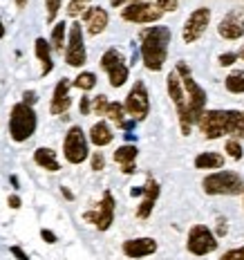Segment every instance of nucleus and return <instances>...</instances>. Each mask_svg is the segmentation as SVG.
<instances>
[{"mask_svg": "<svg viewBox=\"0 0 244 260\" xmlns=\"http://www.w3.org/2000/svg\"><path fill=\"white\" fill-rule=\"evenodd\" d=\"M197 128L206 139H244V112L242 110H204L197 119Z\"/></svg>", "mask_w": 244, "mask_h": 260, "instance_id": "1", "label": "nucleus"}, {"mask_svg": "<svg viewBox=\"0 0 244 260\" xmlns=\"http://www.w3.org/2000/svg\"><path fill=\"white\" fill-rule=\"evenodd\" d=\"M172 41V31L166 25H153L146 27L139 34V54H142V61L146 65V70L150 72H161L168 58V47Z\"/></svg>", "mask_w": 244, "mask_h": 260, "instance_id": "2", "label": "nucleus"}, {"mask_svg": "<svg viewBox=\"0 0 244 260\" xmlns=\"http://www.w3.org/2000/svg\"><path fill=\"white\" fill-rule=\"evenodd\" d=\"M177 77L182 81V88H184V94H186V101H188V110H191V117L193 121L197 123V119L202 117V112L206 110V101H208V94L202 85L195 81L191 68H188L186 61H180L175 68Z\"/></svg>", "mask_w": 244, "mask_h": 260, "instance_id": "3", "label": "nucleus"}, {"mask_svg": "<svg viewBox=\"0 0 244 260\" xmlns=\"http://www.w3.org/2000/svg\"><path fill=\"white\" fill-rule=\"evenodd\" d=\"M36 128H39V117H36V110L27 104H16L9 112V137L14 139L16 144H23L29 137H34Z\"/></svg>", "mask_w": 244, "mask_h": 260, "instance_id": "4", "label": "nucleus"}, {"mask_svg": "<svg viewBox=\"0 0 244 260\" xmlns=\"http://www.w3.org/2000/svg\"><path fill=\"white\" fill-rule=\"evenodd\" d=\"M206 195H242L244 180L235 171H215L202 180Z\"/></svg>", "mask_w": 244, "mask_h": 260, "instance_id": "5", "label": "nucleus"}, {"mask_svg": "<svg viewBox=\"0 0 244 260\" xmlns=\"http://www.w3.org/2000/svg\"><path fill=\"white\" fill-rule=\"evenodd\" d=\"M166 90H168V96L172 99L175 104V110H177V117H180V130L184 137L191 135V130L195 126L193 117H191V110H188V101H186V94H184V88H182V81L177 77V72L172 70L166 79Z\"/></svg>", "mask_w": 244, "mask_h": 260, "instance_id": "6", "label": "nucleus"}, {"mask_svg": "<svg viewBox=\"0 0 244 260\" xmlns=\"http://www.w3.org/2000/svg\"><path fill=\"white\" fill-rule=\"evenodd\" d=\"M63 157L69 161V164H74V166L83 164V161L90 157L88 135L83 133V128H81V126H72L67 133H65V139H63Z\"/></svg>", "mask_w": 244, "mask_h": 260, "instance_id": "7", "label": "nucleus"}, {"mask_svg": "<svg viewBox=\"0 0 244 260\" xmlns=\"http://www.w3.org/2000/svg\"><path fill=\"white\" fill-rule=\"evenodd\" d=\"M101 70L108 74V81H110L112 88H121V85H126V81L130 77V68H128L126 58H123V54L119 50H115V47H110V50L103 52Z\"/></svg>", "mask_w": 244, "mask_h": 260, "instance_id": "8", "label": "nucleus"}, {"mask_svg": "<svg viewBox=\"0 0 244 260\" xmlns=\"http://www.w3.org/2000/svg\"><path fill=\"white\" fill-rule=\"evenodd\" d=\"M65 63L69 68H83L88 63V52H85L83 41V27L81 23H72L67 27V41H65Z\"/></svg>", "mask_w": 244, "mask_h": 260, "instance_id": "9", "label": "nucleus"}, {"mask_svg": "<svg viewBox=\"0 0 244 260\" xmlns=\"http://www.w3.org/2000/svg\"><path fill=\"white\" fill-rule=\"evenodd\" d=\"M123 110L126 115H130L134 121H144L150 115V96L148 88H146L144 81H134V85L130 88L126 101H123Z\"/></svg>", "mask_w": 244, "mask_h": 260, "instance_id": "10", "label": "nucleus"}, {"mask_svg": "<svg viewBox=\"0 0 244 260\" xmlns=\"http://www.w3.org/2000/svg\"><path fill=\"white\" fill-rule=\"evenodd\" d=\"M115 209H117V202H115L112 191H103L99 207L92 209V211H85L83 220L90 222V224H94L99 231H108L112 224H115Z\"/></svg>", "mask_w": 244, "mask_h": 260, "instance_id": "11", "label": "nucleus"}, {"mask_svg": "<svg viewBox=\"0 0 244 260\" xmlns=\"http://www.w3.org/2000/svg\"><path fill=\"white\" fill-rule=\"evenodd\" d=\"M164 12L157 9V5H150L146 0H139V3H128L126 7L121 9V18L126 23H134V25H153L159 23Z\"/></svg>", "mask_w": 244, "mask_h": 260, "instance_id": "12", "label": "nucleus"}, {"mask_svg": "<svg viewBox=\"0 0 244 260\" xmlns=\"http://www.w3.org/2000/svg\"><path fill=\"white\" fill-rule=\"evenodd\" d=\"M218 247H220L218 238H215V234L206 224H195L193 229L188 231L186 249L193 256H208V253H213Z\"/></svg>", "mask_w": 244, "mask_h": 260, "instance_id": "13", "label": "nucleus"}, {"mask_svg": "<svg viewBox=\"0 0 244 260\" xmlns=\"http://www.w3.org/2000/svg\"><path fill=\"white\" fill-rule=\"evenodd\" d=\"M211 9L208 7H197L195 12L186 18V23H184V29H182V39L186 45H193V43H197L199 39L204 36V31L208 29L211 25Z\"/></svg>", "mask_w": 244, "mask_h": 260, "instance_id": "14", "label": "nucleus"}, {"mask_svg": "<svg viewBox=\"0 0 244 260\" xmlns=\"http://www.w3.org/2000/svg\"><path fill=\"white\" fill-rule=\"evenodd\" d=\"M218 34L224 41H240L244 36V9L229 12L218 25Z\"/></svg>", "mask_w": 244, "mask_h": 260, "instance_id": "15", "label": "nucleus"}, {"mask_svg": "<svg viewBox=\"0 0 244 260\" xmlns=\"http://www.w3.org/2000/svg\"><path fill=\"white\" fill-rule=\"evenodd\" d=\"M121 251L126 258L132 260H142L157 253V240L155 238H132V240H126L121 245Z\"/></svg>", "mask_w": 244, "mask_h": 260, "instance_id": "16", "label": "nucleus"}, {"mask_svg": "<svg viewBox=\"0 0 244 260\" xmlns=\"http://www.w3.org/2000/svg\"><path fill=\"white\" fill-rule=\"evenodd\" d=\"M144 193H142V204L137 207V218L139 220H148L150 215H153V209L157 204V198H159V182L155 180L153 175H148V180L144 184Z\"/></svg>", "mask_w": 244, "mask_h": 260, "instance_id": "17", "label": "nucleus"}, {"mask_svg": "<svg viewBox=\"0 0 244 260\" xmlns=\"http://www.w3.org/2000/svg\"><path fill=\"white\" fill-rule=\"evenodd\" d=\"M69 88H72V81L69 79H61L56 83V88L52 92V101H50V112L54 117H65L72 106V99H69Z\"/></svg>", "mask_w": 244, "mask_h": 260, "instance_id": "18", "label": "nucleus"}, {"mask_svg": "<svg viewBox=\"0 0 244 260\" xmlns=\"http://www.w3.org/2000/svg\"><path fill=\"white\" fill-rule=\"evenodd\" d=\"M81 18H83L85 31H88L90 36L103 34L108 23H110V16H108V12L103 7H88L83 14H81Z\"/></svg>", "mask_w": 244, "mask_h": 260, "instance_id": "19", "label": "nucleus"}, {"mask_svg": "<svg viewBox=\"0 0 244 260\" xmlns=\"http://www.w3.org/2000/svg\"><path fill=\"white\" fill-rule=\"evenodd\" d=\"M112 139H115V133H112L108 121H96L88 133V142H92L96 148H103V146L112 144Z\"/></svg>", "mask_w": 244, "mask_h": 260, "instance_id": "20", "label": "nucleus"}, {"mask_svg": "<svg viewBox=\"0 0 244 260\" xmlns=\"http://www.w3.org/2000/svg\"><path fill=\"white\" fill-rule=\"evenodd\" d=\"M34 52H36V58L43 63L41 77H47V74L54 70V58H52V45H50V41L36 39L34 41Z\"/></svg>", "mask_w": 244, "mask_h": 260, "instance_id": "21", "label": "nucleus"}, {"mask_svg": "<svg viewBox=\"0 0 244 260\" xmlns=\"http://www.w3.org/2000/svg\"><path fill=\"white\" fill-rule=\"evenodd\" d=\"M34 161L41 166V169H45L47 173H58L61 171V164H58V159H56V153H54L52 148H47V146H41V148L34 150Z\"/></svg>", "mask_w": 244, "mask_h": 260, "instance_id": "22", "label": "nucleus"}, {"mask_svg": "<svg viewBox=\"0 0 244 260\" xmlns=\"http://www.w3.org/2000/svg\"><path fill=\"white\" fill-rule=\"evenodd\" d=\"M195 169L197 171H220V169H224V155L213 153V150H208V153H199L197 157H195Z\"/></svg>", "mask_w": 244, "mask_h": 260, "instance_id": "23", "label": "nucleus"}, {"mask_svg": "<svg viewBox=\"0 0 244 260\" xmlns=\"http://www.w3.org/2000/svg\"><path fill=\"white\" fill-rule=\"evenodd\" d=\"M137 155H139L137 146L134 144H123V146H119V148L115 150L112 159H115L119 166H126V164H134V161H137Z\"/></svg>", "mask_w": 244, "mask_h": 260, "instance_id": "24", "label": "nucleus"}, {"mask_svg": "<svg viewBox=\"0 0 244 260\" xmlns=\"http://www.w3.org/2000/svg\"><path fill=\"white\" fill-rule=\"evenodd\" d=\"M65 41H67V23L65 20H58L56 25L52 27V36H50V45L52 52H63L65 50Z\"/></svg>", "mask_w": 244, "mask_h": 260, "instance_id": "25", "label": "nucleus"}, {"mask_svg": "<svg viewBox=\"0 0 244 260\" xmlns=\"http://www.w3.org/2000/svg\"><path fill=\"white\" fill-rule=\"evenodd\" d=\"M224 88L231 94H244V70H235L224 79Z\"/></svg>", "mask_w": 244, "mask_h": 260, "instance_id": "26", "label": "nucleus"}, {"mask_svg": "<svg viewBox=\"0 0 244 260\" xmlns=\"http://www.w3.org/2000/svg\"><path fill=\"white\" fill-rule=\"evenodd\" d=\"M72 88H79L83 92H90L96 88V74L94 72H79V77L72 81Z\"/></svg>", "mask_w": 244, "mask_h": 260, "instance_id": "27", "label": "nucleus"}, {"mask_svg": "<svg viewBox=\"0 0 244 260\" xmlns=\"http://www.w3.org/2000/svg\"><path fill=\"white\" fill-rule=\"evenodd\" d=\"M103 117H108L110 119V121H115L117 126H121L123 121H126V110H123V104H119V101H110V104H108V108H106V115Z\"/></svg>", "mask_w": 244, "mask_h": 260, "instance_id": "28", "label": "nucleus"}, {"mask_svg": "<svg viewBox=\"0 0 244 260\" xmlns=\"http://www.w3.org/2000/svg\"><path fill=\"white\" fill-rule=\"evenodd\" d=\"M90 3L92 0H69V5H67V16L69 18H77V16H81L85 12V9L90 7Z\"/></svg>", "mask_w": 244, "mask_h": 260, "instance_id": "29", "label": "nucleus"}, {"mask_svg": "<svg viewBox=\"0 0 244 260\" xmlns=\"http://www.w3.org/2000/svg\"><path fill=\"white\" fill-rule=\"evenodd\" d=\"M224 150H226V153H229L231 159H235V161H240L242 157H244L242 144L237 142V139H229V142H226V146H224Z\"/></svg>", "mask_w": 244, "mask_h": 260, "instance_id": "30", "label": "nucleus"}, {"mask_svg": "<svg viewBox=\"0 0 244 260\" xmlns=\"http://www.w3.org/2000/svg\"><path fill=\"white\" fill-rule=\"evenodd\" d=\"M108 104H110V101H108V96H106V94L94 96V99H92V112H94L96 117H103V115H106Z\"/></svg>", "mask_w": 244, "mask_h": 260, "instance_id": "31", "label": "nucleus"}, {"mask_svg": "<svg viewBox=\"0 0 244 260\" xmlns=\"http://www.w3.org/2000/svg\"><path fill=\"white\" fill-rule=\"evenodd\" d=\"M63 0H45V9H47V23H54L56 20L58 12H61Z\"/></svg>", "mask_w": 244, "mask_h": 260, "instance_id": "32", "label": "nucleus"}, {"mask_svg": "<svg viewBox=\"0 0 244 260\" xmlns=\"http://www.w3.org/2000/svg\"><path fill=\"white\" fill-rule=\"evenodd\" d=\"M157 9L161 12H177L180 9V0H157Z\"/></svg>", "mask_w": 244, "mask_h": 260, "instance_id": "33", "label": "nucleus"}, {"mask_svg": "<svg viewBox=\"0 0 244 260\" xmlns=\"http://www.w3.org/2000/svg\"><path fill=\"white\" fill-rule=\"evenodd\" d=\"M90 166L94 173H99L106 169V157H103V153H92V159H90Z\"/></svg>", "mask_w": 244, "mask_h": 260, "instance_id": "34", "label": "nucleus"}, {"mask_svg": "<svg viewBox=\"0 0 244 260\" xmlns=\"http://www.w3.org/2000/svg\"><path fill=\"white\" fill-rule=\"evenodd\" d=\"M220 260H244V247L231 249V251H224L220 256Z\"/></svg>", "mask_w": 244, "mask_h": 260, "instance_id": "35", "label": "nucleus"}, {"mask_svg": "<svg viewBox=\"0 0 244 260\" xmlns=\"http://www.w3.org/2000/svg\"><path fill=\"white\" fill-rule=\"evenodd\" d=\"M237 61V52H226V54H220L218 63L222 65V68H229V65H233Z\"/></svg>", "mask_w": 244, "mask_h": 260, "instance_id": "36", "label": "nucleus"}, {"mask_svg": "<svg viewBox=\"0 0 244 260\" xmlns=\"http://www.w3.org/2000/svg\"><path fill=\"white\" fill-rule=\"evenodd\" d=\"M226 234H229V222H226V218H218V231H215V238H224Z\"/></svg>", "mask_w": 244, "mask_h": 260, "instance_id": "37", "label": "nucleus"}, {"mask_svg": "<svg viewBox=\"0 0 244 260\" xmlns=\"http://www.w3.org/2000/svg\"><path fill=\"white\" fill-rule=\"evenodd\" d=\"M79 112H81V115H90V112H92V99H90V96H81Z\"/></svg>", "mask_w": 244, "mask_h": 260, "instance_id": "38", "label": "nucleus"}, {"mask_svg": "<svg viewBox=\"0 0 244 260\" xmlns=\"http://www.w3.org/2000/svg\"><path fill=\"white\" fill-rule=\"evenodd\" d=\"M41 238L47 242V245H56V242H58L56 234H54V231H50V229H41Z\"/></svg>", "mask_w": 244, "mask_h": 260, "instance_id": "39", "label": "nucleus"}, {"mask_svg": "<svg viewBox=\"0 0 244 260\" xmlns=\"http://www.w3.org/2000/svg\"><path fill=\"white\" fill-rule=\"evenodd\" d=\"M9 253H12V256H14L16 260H29V256H27V253H25V251H23V249H20L18 245L9 247Z\"/></svg>", "mask_w": 244, "mask_h": 260, "instance_id": "40", "label": "nucleus"}, {"mask_svg": "<svg viewBox=\"0 0 244 260\" xmlns=\"http://www.w3.org/2000/svg\"><path fill=\"white\" fill-rule=\"evenodd\" d=\"M36 101H39V99H36V92H34V90H27L25 94H23V104H27V106L34 108Z\"/></svg>", "mask_w": 244, "mask_h": 260, "instance_id": "41", "label": "nucleus"}, {"mask_svg": "<svg viewBox=\"0 0 244 260\" xmlns=\"http://www.w3.org/2000/svg\"><path fill=\"white\" fill-rule=\"evenodd\" d=\"M7 204H9V209H20V207H23V200L14 193V195H9V198H7Z\"/></svg>", "mask_w": 244, "mask_h": 260, "instance_id": "42", "label": "nucleus"}, {"mask_svg": "<svg viewBox=\"0 0 244 260\" xmlns=\"http://www.w3.org/2000/svg\"><path fill=\"white\" fill-rule=\"evenodd\" d=\"M121 173H123V175H134V173H137V164H126V166H121Z\"/></svg>", "mask_w": 244, "mask_h": 260, "instance_id": "43", "label": "nucleus"}, {"mask_svg": "<svg viewBox=\"0 0 244 260\" xmlns=\"http://www.w3.org/2000/svg\"><path fill=\"white\" fill-rule=\"evenodd\" d=\"M61 193H63V198H65V200H69V202L74 200V195H72V191H69L67 186H61Z\"/></svg>", "mask_w": 244, "mask_h": 260, "instance_id": "44", "label": "nucleus"}, {"mask_svg": "<svg viewBox=\"0 0 244 260\" xmlns=\"http://www.w3.org/2000/svg\"><path fill=\"white\" fill-rule=\"evenodd\" d=\"M142 193H144V188H142V186H134L132 191H130V195H132V198H142Z\"/></svg>", "mask_w": 244, "mask_h": 260, "instance_id": "45", "label": "nucleus"}, {"mask_svg": "<svg viewBox=\"0 0 244 260\" xmlns=\"http://www.w3.org/2000/svg\"><path fill=\"white\" fill-rule=\"evenodd\" d=\"M110 5H112V7H126L128 0H110Z\"/></svg>", "mask_w": 244, "mask_h": 260, "instance_id": "46", "label": "nucleus"}, {"mask_svg": "<svg viewBox=\"0 0 244 260\" xmlns=\"http://www.w3.org/2000/svg\"><path fill=\"white\" fill-rule=\"evenodd\" d=\"M16 7H18V9H25V7H27V0H16Z\"/></svg>", "mask_w": 244, "mask_h": 260, "instance_id": "47", "label": "nucleus"}, {"mask_svg": "<svg viewBox=\"0 0 244 260\" xmlns=\"http://www.w3.org/2000/svg\"><path fill=\"white\" fill-rule=\"evenodd\" d=\"M5 39V25H3V18H0V41Z\"/></svg>", "mask_w": 244, "mask_h": 260, "instance_id": "48", "label": "nucleus"}, {"mask_svg": "<svg viewBox=\"0 0 244 260\" xmlns=\"http://www.w3.org/2000/svg\"><path fill=\"white\" fill-rule=\"evenodd\" d=\"M9 180H12V184H14V188H18V177H16V175H12V177H9Z\"/></svg>", "mask_w": 244, "mask_h": 260, "instance_id": "49", "label": "nucleus"}, {"mask_svg": "<svg viewBox=\"0 0 244 260\" xmlns=\"http://www.w3.org/2000/svg\"><path fill=\"white\" fill-rule=\"evenodd\" d=\"M237 58H242V61H244V47H242L240 52H237Z\"/></svg>", "mask_w": 244, "mask_h": 260, "instance_id": "50", "label": "nucleus"}, {"mask_svg": "<svg viewBox=\"0 0 244 260\" xmlns=\"http://www.w3.org/2000/svg\"><path fill=\"white\" fill-rule=\"evenodd\" d=\"M242 204H244V193H242Z\"/></svg>", "mask_w": 244, "mask_h": 260, "instance_id": "51", "label": "nucleus"}]
</instances>
